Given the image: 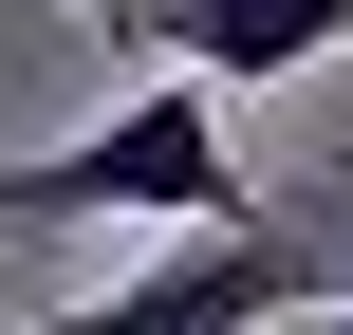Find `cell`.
<instances>
[{
  "label": "cell",
  "instance_id": "obj_1",
  "mask_svg": "<svg viewBox=\"0 0 353 335\" xmlns=\"http://www.w3.org/2000/svg\"><path fill=\"white\" fill-rule=\"evenodd\" d=\"M242 168H223V75H130L74 149H19L0 168V224H223Z\"/></svg>",
  "mask_w": 353,
  "mask_h": 335
},
{
  "label": "cell",
  "instance_id": "obj_2",
  "mask_svg": "<svg viewBox=\"0 0 353 335\" xmlns=\"http://www.w3.org/2000/svg\"><path fill=\"white\" fill-rule=\"evenodd\" d=\"M316 298H335V224L223 205V224H168V261H130L112 298H56L19 335H261V317H316Z\"/></svg>",
  "mask_w": 353,
  "mask_h": 335
},
{
  "label": "cell",
  "instance_id": "obj_3",
  "mask_svg": "<svg viewBox=\"0 0 353 335\" xmlns=\"http://www.w3.org/2000/svg\"><path fill=\"white\" fill-rule=\"evenodd\" d=\"M112 56H168V75H316L353 37V0H74Z\"/></svg>",
  "mask_w": 353,
  "mask_h": 335
},
{
  "label": "cell",
  "instance_id": "obj_4",
  "mask_svg": "<svg viewBox=\"0 0 353 335\" xmlns=\"http://www.w3.org/2000/svg\"><path fill=\"white\" fill-rule=\"evenodd\" d=\"M316 335H353V280H335V298H316Z\"/></svg>",
  "mask_w": 353,
  "mask_h": 335
}]
</instances>
